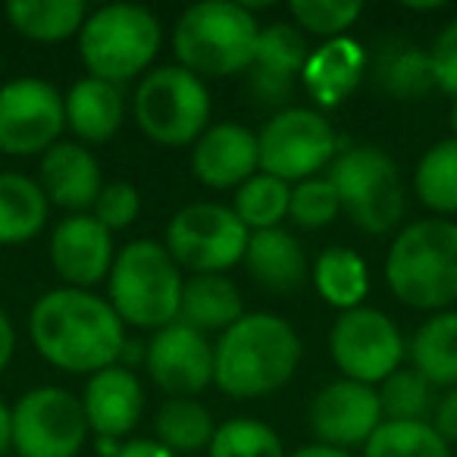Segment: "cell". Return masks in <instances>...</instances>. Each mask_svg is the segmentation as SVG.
I'll return each instance as SVG.
<instances>
[{
  "label": "cell",
  "mask_w": 457,
  "mask_h": 457,
  "mask_svg": "<svg viewBox=\"0 0 457 457\" xmlns=\"http://www.w3.org/2000/svg\"><path fill=\"white\" fill-rule=\"evenodd\" d=\"M29 336L51 367L95 376L116 367L126 348V326L110 301L82 288H51L32 304Z\"/></svg>",
  "instance_id": "cell-1"
},
{
  "label": "cell",
  "mask_w": 457,
  "mask_h": 457,
  "mask_svg": "<svg viewBox=\"0 0 457 457\" xmlns=\"http://www.w3.org/2000/svg\"><path fill=\"white\" fill-rule=\"evenodd\" d=\"M301 338L279 313H245L213 345V386L228 398H267L292 382Z\"/></svg>",
  "instance_id": "cell-2"
},
{
  "label": "cell",
  "mask_w": 457,
  "mask_h": 457,
  "mask_svg": "<svg viewBox=\"0 0 457 457\" xmlns=\"http://www.w3.org/2000/svg\"><path fill=\"white\" fill-rule=\"evenodd\" d=\"M386 282L411 311H448L457 301V222L432 216L401 228L386 254Z\"/></svg>",
  "instance_id": "cell-3"
},
{
  "label": "cell",
  "mask_w": 457,
  "mask_h": 457,
  "mask_svg": "<svg viewBox=\"0 0 457 457\" xmlns=\"http://www.w3.org/2000/svg\"><path fill=\"white\" fill-rule=\"evenodd\" d=\"M254 13L236 0H204L179 16L172 29V54L179 66L197 79H226L248 72L257 47Z\"/></svg>",
  "instance_id": "cell-4"
},
{
  "label": "cell",
  "mask_w": 457,
  "mask_h": 457,
  "mask_svg": "<svg viewBox=\"0 0 457 457\" xmlns=\"http://www.w3.org/2000/svg\"><path fill=\"white\" fill-rule=\"evenodd\" d=\"M110 307L122 326L138 329H163L176 323L179 295H182V270L170 257V251L151 238L129 242L116 251L110 267Z\"/></svg>",
  "instance_id": "cell-5"
},
{
  "label": "cell",
  "mask_w": 457,
  "mask_h": 457,
  "mask_svg": "<svg viewBox=\"0 0 457 457\" xmlns=\"http://www.w3.org/2000/svg\"><path fill=\"white\" fill-rule=\"evenodd\" d=\"M163 32L151 10L135 4H107L85 20L79 32V57L91 79L110 85L132 82L154 63Z\"/></svg>",
  "instance_id": "cell-6"
},
{
  "label": "cell",
  "mask_w": 457,
  "mask_h": 457,
  "mask_svg": "<svg viewBox=\"0 0 457 457\" xmlns=\"http://www.w3.org/2000/svg\"><path fill=\"white\" fill-rule=\"evenodd\" d=\"M326 179L336 188L342 213L367 236H388L404 220V179L382 147L357 145L336 154Z\"/></svg>",
  "instance_id": "cell-7"
},
{
  "label": "cell",
  "mask_w": 457,
  "mask_h": 457,
  "mask_svg": "<svg viewBox=\"0 0 457 457\" xmlns=\"http://www.w3.org/2000/svg\"><path fill=\"white\" fill-rule=\"evenodd\" d=\"M135 122L163 147L195 145L210 122V91L182 66L151 70L135 88Z\"/></svg>",
  "instance_id": "cell-8"
},
{
  "label": "cell",
  "mask_w": 457,
  "mask_h": 457,
  "mask_svg": "<svg viewBox=\"0 0 457 457\" xmlns=\"http://www.w3.org/2000/svg\"><path fill=\"white\" fill-rule=\"evenodd\" d=\"M248 236L251 232L232 207L197 201L170 220L163 248L179 270H191L195 276H222L245 261Z\"/></svg>",
  "instance_id": "cell-9"
},
{
  "label": "cell",
  "mask_w": 457,
  "mask_h": 457,
  "mask_svg": "<svg viewBox=\"0 0 457 457\" xmlns=\"http://www.w3.org/2000/svg\"><path fill=\"white\" fill-rule=\"evenodd\" d=\"M88 432L82 401L60 386H38L10 407V448L20 457H76Z\"/></svg>",
  "instance_id": "cell-10"
},
{
  "label": "cell",
  "mask_w": 457,
  "mask_h": 457,
  "mask_svg": "<svg viewBox=\"0 0 457 457\" xmlns=\"http://www.w3.org/2000/svg\"><path fill=\"white\" fill-rule=\"evenodd\" d=\"M338 138L323 113L311 107H286L261 129L257 154L261 172L298 185L336 160Z\"/></svg>",
  "instance_id": "cell-11"
},
{
  "label": "cell",
  "mask_w": 457,
  "mask_h": 457,
  "mask_svg": "<svg viewBox=\"0 0 457 457\" xmlns=\"http://www.w3.org/2000/svg\"><path fill=\"white\" fill-rule=\"evenodd\" d=\"M329 354L345 379L379 386L404 361V338L392 317L376 307L342 313L329 332Z\"/></svg>",
  "instance_id": "cell-12"
},
{
  "label": "cell",
  "mask_w": 457,
  "mask_h": 457,
  "mask_svg": "<svg viewBox=\"0 0 457 457\" xmlns=\"http://www.w3.org/2000/svg\"><path fill=\"white\" fill-rule=\"evenodd\" d=\"M66 129L63 95L51 82L22 76L0 85V154L35 157L60 141Z\"/></svg>",
  "instance_id": "cell-13"
},
{
  "label": "cell",
  "mask_w": 457,
  "mask_h": 457,
  "mask_svg": "<svg viewBox=\"0 0 457 457\" xmlns=\"http://www.w3.org/2000/svg\"><path fill=\"white\" fill-rule=\"evenodd\" d=\"M151 382L170 398H195L213 382V345L188 326L170 323L145 348Z\"/></svg>",
  "instance_id": "cell-14"
},
{
  "label": "cell",
  "mask_w": 457,
  "mask_h": 457,
  "mask_svg": "<svg viewBox=\"0 0 457 457\" xmlns=\"http://www.w3.org/2000/svg\"><path fill=\"white\" fill-rule=\"evenodd\" d=\"M382 411L373 386H361L351 379H336L323 386L311 401L307 426H311L317 445L329 448H354L367 445V438L379 429Z\"/></svg>",
  "instance_id": "cell-15"
},
{
  "label": "cell",
  "mask_w": 457,
  "mask_h": 457,
  "mask_svg": "<svg viewBox=\"0 0 457 457\" xmlns=\"http://www.w3.org/2000/svg\"><path fill=\"white\" fill-rule=\"evenodd\" d=\"M116 261L113 236L91 213H70L51 232V267L66 288L91 292Z\"/></svg>",
  "instance_id": "cell-16"
},
{
  "label": "cell",
  "mask_w": 457,
  "mask_h": 457,
  "mask_svg": "<svg viewBox=\"0 0 457 457\" xmlns=\"http://www.w3.org/2000/svg\"><path fill=\"white\" fill-rule=\"evenodd\" d=\"M307 41L295 26L270 22L261 29L248 70V95L263 110H286L307 63Z\"/></svg>",
  "instance_id": "cell-17"
},
{
  "label": "cell",
  "mask_w": 457,
  "mask_h": 457,
  "mask_svg": "<svg viewBox=\"0 0 457 457\" xmlns=\"http://www.w3.org/2000/svg\"><path fill=\"white\" fill-rule=\"evenodd\" d=\"M191 172L197 176V182L213 191L238 188L261 172L257 135L242 122L207 126L191 151Z\"/></svg>",
  "instance_id": "cell-18"
},
{
  "label": "cell",
  "mask_w": 457,
  "mask_h": 457,
  "mask_svg": "<svg viewBox=\"0 0 457 457\" xmlns=\"http://www.w3.org/2000/svg\"><path fill=\"white\" fill-rule=\"evenodd\" d=\"M38 185L47 204L70 213H88L104 188L101 163L79 141H57L41 154Z\"/></svg>",
  "instance_id": "cell-19"
},
{
  "label": "cell",
  "mask_w": 457,
  "mask_h": 457,
  "mask_svg": "<svg viewBox=\"0 0 457 457\" xmlns=\"http://www.w3.org/2000/svg\"><path fill=\"white\" fill-rule=\"evenodd\" d=\"M79 401H82L88 429L97 432V438L129 436L145 413V388L138 376L120 363L88 376Z\"/></svg>",
  "instance_id": "cell-20"
},
{
  "label": "cell",
  "mask_w": 457,
  "mask_h": 457,
  "mask_svg": "<svg viewBox=\"0 0 457 457\" xmlns=\"http://www.w3.org/2000/svg\"><path fill=\"white\" fill-rule=\"evenodd\" d=\"M363 63H367L363 47L354 38L342 35V38L323 41L317 51L307 54L301 82L320 107H338L361 85Z\"/></svg>",
  "instance_id": "cell-21"
},
{
  "label": "cell",
  "mask_w": 457,
  "mask_h": 457,
  "mask_svg": "<svg viewBox=\"0 0 457 457\" xmlns=\"http://www.w3.org/2000/svg\"><path fill=\"white\" fill-rule=\"evenodd\" d=\"M66 129H72L85 145H104L122 129L126 120V101H122L120 85L101 82V79H79L63 95Z\"/></svg>",
  "instance_id": "cell-22"
},
{
  "label": "cell",
  "mask_w": 457,
  "mask_h": 457,
  "mask_svg": "<svg viewBox=\"0 0 457 457\" xmlns=\"http://www.w3.org/2000/svg\"><path fill=\"white\" fill-rule=\"evenodd\" d=\"M245 267L251 279L273 295H288L304 286L307 257L301 242L286 228H263L251 232L245 248Z\"/></svg>",
  "instance_id": "cell-23"
},
{
  "label": "cell",
  "mask_w": 457,
  "mask_h": 457,
  "mask_svg": "<svg viewBox=\"0 0 457 457\" xmlns=\"http://www.w3.org/2000/svg\"><path fill=\"white\" fill-rule=\"evenodd\" d=\"M245 317V301L236 282L228 276H191L182 282L179 295L176 323L210 336V332H226Z\"/></svg>",
  "instance_id": "cell-24"
},
{
  "label": "cell",
  "mask_w": 457,
  "mask_h": 457,
  "mask_svg": "<svg viewBox=\"0 0 457 457\" xmlns=\"http://www.w3.org/2000/svg\"><path fill=\"white\" fill-rule=\"evenodd\" d=\"M51 216L38 179L0 172V245H26L38 238Z\"/></svg>",
  "instance_id": "cell-25"
},
{
  "label": "cell",
  "mask_w": 457,
  "mask_h": 457,
  "mask_svg": "<svg viewBox=\"0 0 457 457\" xmlns=\"http://www.w3.org/2000/svg\"><path fill=\"white\" fill-rule=\"evenodd\" d=\"M411 363L432 388L457 386V311H438L413 332Z\"/></svg>",
  "instance_id": "cell-26"
},
{
  "label": "cell",
  "mask_w": 457,
  "mask_h": 457,
  "mask_svg": "<svg viewBox=\"0 0 457 457\" xmlns=\"http://www.w3.org/2000/svg\"><path fill=\"white\" fill-rule=\"evenodd\" d=\"M88 7L82 0H10L7 22L22 38L38 45H60L82 32Z\"/></svg>",
  "instance_id": "cell-27"
},
{
  "label": "cell",
  "mask_w": 457,
  "mask_h": 457,
  "mask_svg": "<svg viewBox=\"0 0 457 457\" xmlns=\"http://www.w3.org/2000/svg\"><path fill=\"white\" fill-rule=\"evenodd\" d=\"M311 279L320 298L342 313L363 307V298L370 292V270L363 257L351 248H342V245L326 248L317 257Z\"/></svg>",
  "instance_id": "cell-28"
},
{
  "label": "cell",
  "mask_w": 457,
  "mask_h": 457,
  "mask_svg": "<svg viewBox=\"0 0 457 457\" xmlns=\"http://www.w3.org/2000/svg\"><path fill=\"white\" fill-rule=\"evenodd\" d=\"M373 76L379 88L398 101H420L436 88L429 51L417 45H386L376 57Z\"/></svg>",
  "instance_id": "cell-29"
},
{
  "label": "cell",
  "mask_w": 457,
  "mask_h": 457,
  "mask_svg": "<svg viewBox=\"0 0 457 457\" xmlns=\"http://www.w3.org/2000/svg\"><path fill=\"white\" fill-rule=\"evenodd\" d=\"M154 432L163 448L172 454H197L210 448L216 432L213 413L195 398H170L154 417Z\"/></svg>",
  "instance_id": "cell-30"
},
{
  "label": "cell",
  "mask_w": 457,
  "mask_h": 457,
  "mask_svg": "<svg viewBox=\"0 0 457 457\" xmlns=\"http://www.w3.org/2000/svg\"><path fill=\"white\" fill-rule=\"evenodd\" d=\"M413 191L432 213H457V138L432 145L413 170Z\"/></svg>",
  "instance_id": "cell-31"
},
{
  "label": "cell",
  "mask_w": 457,
  "mask_h": 457,
  "mask_svg": "<svg viewBox=\"0 0 457 457\" xmlns=\"http://www.w3.org/2000/svg\"><path fill=\"white\" fill-rule=\"evenodd\" d=\"M288 204H292V185L257 172L236 188L232 210L248 232H263V228H279V222L288 216Z\"/></svg>",
  "instance_id": "cell-32"
},
{
  "label": "cell",
  "mask_w": 457,
  "mask_h": 457,
  "mask_svg": "<svg viewBox=\"0 0 457 457\" xmlns=\"http://www.w3.org/2000/svg\"><path fill=\"white\" fill-rule=\"evenodd\" d=\"M363 457H451V445L423 423H392L382 420L379 429L367 438Z\"/></svg>",
  "instance_id": "cell-33"
},
{
  "label": "cell",
  "mask_w": 457,
  "mask_h": 457,
  "mask_svg": "<svg viewBox=\"0 0 457 457\" xmlns=\"http://www.w3.org/2000/svg\"><path fill=\"white\" fill-rule=\"evenodd\" d=\"M376 398H379L382 420H392V423H423L436 407L432 386L413 367H398L392 376H386L376 388Z\"/></svg>",
  "instance_id": "cell-34"
},
{
  "label": "cell",
  "mask_w": 457,
  "mask_h": 457,
  "mask_svg": "<svg viewBox=\"0 0 457 457\" xmlns=\"http://www.w3.org/2000/svg\"><path fill=\"white\" fill-rule=\"evenodd\" d=\"M210 457H286L282 438L273 426L254 417H232L216 426Z\"/></svg>",
  "instance_id": "cell-35"
},
{
  "label": "cell",
  "mask_w": 457,
  "mask_h": 457,
  "mask_svg": "<svg viewBox=\"0 0 457 457\" xmlns=\"http://www.w3.org/2000/svg\"><path fill=\"white\" fill-rule=\"evenodd\" d=\"M288 13L295 16L304 32L317 35L323 41L342 38L363 13V4L357 0H295Z\"/></svg>",
  "instance_id": "cell-36"
},
{
  "label": "cell",
  "mask_w": 457,
  "mask_h": 457,
  "mask_svg": "<svg viewBox=\"0 0 457 457\" xmlns=\"http://www.w3.org/2000/svg\"><path fill=\"white\" fill-rule=\"evenodd\" d=\"M338 213H342V207H338V195L329 185V179L313 176L292 188L288 216H292L301 228H326Z\"/></svg>",
  "instance_id": "cell-37"
},
{
  "label": "cell",
  "mask_w": 457,
  "mask_h": 457,
  "mask_svg": "<svg viewBox=\"0 0 457 457\" xmlns=\"http://www.w3.org/2000/svg\"><path fill=\"white\" fill-rule=\"evenodd\" d=\"M138 213H141V195H138V188L129 182L104 185L95 207H91V216L107 228L110 236L132 226V222L138 220Z\"/></svg>",
  "instance_id": "cell-38"
},
{
  "label": "cell",
  "mask_w": 457,
  "mask_h": 457,
  "mask_svg": "<svg viewBox=\"0 0 457 457\" xmlns=\"http://www.w3.org/2000/svg\"><path fill=\"white\" fill-rule=\"evenodd\" d=\"M429 63H432L436 88L457 97V20H451L438 32L436 45L429 47Z\"/></svg>",
  "instance_id": "cell-39"
},
{
  "label": "cell",
  "mask_w": 457,
  "mask_h": 457,
  "mask_svg": "<svg viewBox=\"0 0 457 457\" xmlns=\"http://www.w3.org/2000/svg\"><path fill=\"white\" fill-rule=\"evenodd\" d=\"M432 429L445 438L448 445H457V386L448 388L432 407Z\"/></svg>",
  "instance_id": "cell-40"
},
{
  "label": "cell",
  "mask_w": 457,
  "mask_h": 457,
  "mask_svg": "<svg viewBox=\"0 0 457 457\" xmlns=\"http://www.w3.org/2000/svg\"><path fill=\"white\" fill-rule=\"evenodd\" d=\"M116 457H176L170 448L157 442V438H132V442H122Z\"/></svg>",
  "instance_id": "cell-41"
},
{
  "label": "cell",
  "mask_w": 457,
  "mask_h": 457,
  "mask_svg": "<svg viewBox=\"0 0 457 457\" xmlns=\"http://www.w3.org/2000/svg\"><path fill=\"white\" fill-rule=\"evenodd\" d=\"M13 354H16V326L7 313L0 311V373L10 367Z\"/></svg>",
  "instance_id": "cell-42"
},
{
  "label": "cell",
  "mask_w": 457,
  "mask_h": 457,
  "mask_svg": "<svg viewBox=\"0 0 457 457\" xmlns=\"http://www.w3.org/2000/svg\"><path fill=\"white\" fill-rule=\"evenodd\" d=\"M288 457H351L348 451L329 448V445H304V448L292 451Z\"/></svg>",
  "instance_id": "cell-43"
},
{
  "label": "cell",
  "mask_w": 457,
  "mask_h": 457,
  "mask_svg": "<svg viewBox=\"0 0 457 457\" xmlns=\"http://www.w3.org/2000/svg\"><path fill=\"white\" fill-rule=\"evenodd\" d=\"M10 451V407L0 398V457Z\"/></svg>",
  "instance_id": "cell-44"
},
{
  "label": "cell",
  "mask_w": 457,
  "mask_h": 457,
  "mask_svg": "<svg viewBox=\"0 0 457 457\" xmlns=\"http://www.w3.org/2000/svg\"><path fill=\"white\" fill-rule=\"evenodd\" d=\"M448 126H451V138H457V97H454V104H451V110H448Z\"/></svg>",
  "instance_id": "cell-45"
}]
</instances>
